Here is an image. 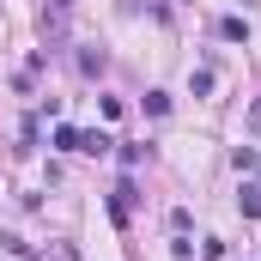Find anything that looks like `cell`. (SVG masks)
Instances as JSON below:
<instances>
[{"label": "cell", "instance_id": "6da1fadb", "mask_svg": "<svg viewBox=\"0 0 261 261\" xmlns=\"http://www.w3.org/2000/svg\"><path fill=\"white\" fill-rule=\"evenodd\" d=\"M110 146H116L110 134H79V152H91V158H97V152H110Z\"/></svg>", "mask_w": 261, "mask_h": 261}, {"label": "cell", "instance_id": "7a4b0ae2", "mask_svg": "<svg viewBox=\"0 0 261 261\" xmlns=\"http://www.w3.org/2000/svg\"><path fill=\"white\" fill-rule=\"evenodd\" d=\"M219 37H225V43H243V37H249V24H243V18H225V24H219Z\"/></svg>", "mask_w": 261, "mask_h": 261}, {"label": "cell", "instance_id": "5b68a950", "mask_svg": "<svg viewBox=\"0 0 261 261\" xmlns=\"http://www.w3.org/2000/svg\"><path fill=\"white\" fill-rule=\"evenodd\" d=\"M67 6H73V0H55V12H67Z\"/></svg>", "mask_w": 261, "mask_h": 261}, {"label": "cell", "instance_id": "277c9868", "mask_svg": "<svg viewBox=\"0 0 261 261\" xmlns=\"http://www.w3.org/2000/svg\"><path fill=\"white\" fill-rule=\"evenodd\" d=\"M249 128L261 134V97H255V103H249Z\"/></svg>", "mask_w": 261, "mask_h": 261}, {"label": "cell", "instance_id": "3957f363", "mask_svg": "<svg viewBox=\"0 0 261 261\" xmlns=\"http://www.w3.org/2000/svg\"><path fill=\"white\" fill-rule=\"evenodd\" d=\"M237 200H243V213H249V219H255V213H261V189H243V195H237Z\"/></svg>", "mask_w": 261, "mask_h": 261}]
</instances>
